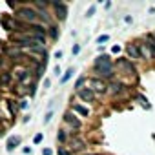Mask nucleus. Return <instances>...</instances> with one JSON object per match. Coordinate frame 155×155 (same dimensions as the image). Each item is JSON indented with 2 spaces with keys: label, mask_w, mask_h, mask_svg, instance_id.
I'll return each mask as SVG.
<instances>
[{
  "label": "nucleus",
  "mask_w": 155,
  "mask_h": 155,
  "mask_svg": "<svg viewBox=\"0 0 155 155\" xmlns=\"http://www.w3.org/2000/svg\"><path fill=\"white\" fill-rule=\"evenodd\" d=\"M79 51H81V46H79V44H75V46H73V53L77 55V53H79Z\"/></svg>",
  "instance_id": "412c9836"
},
{
  "label": "nucleus",
  "mask_w": 155,
  "mask_h": 155,
  "mask_svg": "<svg viewBox=\"0 0 155 155\" xmlns=\"http://www.w3.org/2000/svg\"><path fill=\"white\" fill-rule=\"evenodd\" d=\"M110 88H111V91H113V93H119V91H120V84H117V82H115V84H111Z\"/></svg>",
  "instance_id": "dca6fc26"
},
{
  "label": "nucleus",
  "mask_w": 155,
  "mask_h": 155,
  "mask_svg": "<svg viewBox=\"0 0 155 155\" xmlns=\"http://www.w3.org/2000/svg\"><path fill=\"white\" fill-rule=\"evenodd\" d=\"M106 40H110V35H101V37L97 38V42H99V44H102V42H106Z\"/></svg>",
  "instance_id": "2eb2a0df"
},
{
  "label": "nucleus",
  "mask_w": 155,
  "mask_h": 155,
  "mask_svg": "<svg viewBox=\"0 0 155 155\" xmlns=\"http://www.w3.org/2000/svg\"><path fill=\"white\" fill-rule=\"evenodd\" d=\"M139 101H140V104H142L144 108H150V104L146 102V99H144V97H139Z\"/></svg>",
  "instance_id": "aec40b11"
},
{
  "label": "nucleus",
  "mask_w": 155,
  "mask_h": 155,
  "mask_svg": "<svg viewBox=\"0 0 155 155\" xmlns=\"http://www.w3.org/2000/svg\"><path fill=\"white\" fill-rule=\"evenodd\" d=\"M64 120H66L71 128H75V130H79V128H81V120L77 119L73 113H66V115H64Z\"/></svg>",
  "instance_id": "423d86ee"
},
{
  "label": "nucleus",
  "mask_w": 155,
  "mask_h": 155,
  "mask_svg": "<svg viewBox=\"0 0 155 155\" xmlns=\"http://www.w3.org/2000/svg\"><path fill=\"white\" fill-rule=\"evenodd\" d=\"M73 110H75L77 113H81L82 117H88V115H90V110H88L86 106H81V104H73Z\"/></svg>",
  "instance_id": "1a4fd4ad"
},
{
  "label": "nucleus",
  "mask_w": 155,
  "mask_h": 155,
  "mask_svg": "<svg viewBox=\"0 0 155 155\" xmlns=\"http://www.w3.org/2000/svg\"><path fill=\"white\" fill-rule=\"evenodd\" d=\"M90 84H91V91H97V93H106V90H108V86L101 79H91Z\"/></svg>",
  "instance_id": "7ed1b4c3"
},
{
  "label": "nucleus",
  "mask_w": 155,
  "mask_h": 155,
  "mask_svg": "<svg viewBox=\"0 0 155 155\" xmlns=\"http://www.w3.org/2000/svg\"><path fill=\"white\" fill-rule=\"evenodd\" d=\"M49 35H51L53 38H57V37H58V31H57V28H55V26L51 28V31H49Z\"/></svg>",
  "instance_id": "f3484780"
},
{
  "label": "nucleus",
  "mask_w": 155,
  "mask_h": 155,
  "mask_svg": "<svg viewBox=\"0 0 155 155\" xmlns=\"http://www.w3.org/2000/svg\"><path fill=\"white\" fill-rule=\"evenodd\" d=\"M17 17H18V18H22V20H26V22H35V20H37V11H35V9H31V8L22 6V8H18Z\"/></svg>",
  "instance_id": "f03ea898"
},
{
  "label": "nucleus",
  "mask_w": 155,
  "mask_h": 155,
  "mask_svg": "<svg viewBox=\"0 0 155 155\" xmlns=\"http://www.w3.org/2000/svg\"><path fill=\"white\" fill-rule=\"evenodd\" d=\"M33 142H35V144L42 142V133H37V135H35V139H33Z\"/></svg>",
  "instance_id": "a211bd4d"
},
{
  "label": "nucleus",
  "mask_w": 155,
  "mask_h": 155,
  "mask_svg": "<svg viewBox=\"0 0 155 155\" xmlns=\"http://www.w3.org/2000/svg\"><path fill=\"white\" fill-rule=\"evenodd\" d=\"M126 51H128L130 58H140V49H139L135 44H128V46H126Z\"/></svg>",
  "instance_id": "0eeeda50"
},
{
  "label": "nucleus",
  "mask_w": 155,
  "mask_h": 155,
  "mask_svg": "<svg viewBox=\"0 0 155 155\" xmlns=\"http://www.w3.org/2000/svg\"><path fill=\"white\" fill-rule=\"evenodd\" d=\"M95 71L104 77V79H111L113 77V69H111V58L108 55H101L95 58Z\"/></svg>",
  "instance_id": "f257e3e1"
},
{
  "label": "nucleus",
  "mask_w": 155,
  "mask_h": 155,
  "mask_svg": "<svg viewBox=\"0 0 155 155\" xmlns=\"http://www.w3.org/2000/svg\"><path fill=\"white\" fill-rule=\"evenodd\" d=\"M9 81H11V75H9V73H4V75H2V79H0V86L9 84Z\"/></svg>",
  "instance_id": "f8f14e48"
},
{
  "label": "nucleus",
  "mask_w": 155,
  "mask_h": 155,
  "mask_svg": "<svg viewBox=\"0 0 155 155\" xmlns=\"http://www.w3.org/2000/svg\"><path fill=\"white\" fill-rule=\"evenodd\" d=\"M8 108L11 110V115L17 113V106H15V101H8Z\"/></svg>",
  "instance_id": "ddd939ff"
},
{
  "label": "nucleus",
  "mask_w": 155,
  "mask_h": 155,
  "mask_svg": "<svg viewBox=\"0 0 155 155\" xmlns=\"http://www.w3.org/2000/svg\"><path fill=\"white\" fill-rule=\"evenodd\" d=\"M73 148L75 150H82L84 148V142L82 140H73Z\"/></svg>",
  "instance_id": "4468645a"
},
{
  "label": "nucleus",
  "mask_w": 155,
  "mask_h": 155,
  "mask_svg": "<svg viewBox=\"0 0 155 155\" xmlns=\"http://www.w3.org/2000/svg\"><path fill=\"white\" fill-rule=\"evenodd\" d=\"M88 155H93V153H88Z\"/></svg>",
  "instance_id": "cd10ccee"
},
{
  "label": "nucleus",
  "mask_w": 155,
  "mask_h": 155,
  "mask_svg": "<svg viewBox=\"0 0 155 155\" xmlns=\"http://www.w3.org/2000/svg\"><path fill=\"white\" fill-rule=\"evenodd\" d=\"M53 71H55V73H53V75H60V68H58V66H57V68H55V69H53Z\"/></svg>",
  "instance_id": "a878e982"
},
{
  "label": "nucleus",
  "mask_w": 155,
  "mask_h": 155,
  "mask_svg": "<svg viewBox=\"0 0 155 155\" xmlns=\"http://www.w3.org/2000/svg\"><path fill=\"white\" fill-rule=\"evenodd\" d=\"M53 8H55V13H57L58 20H64V18L68 17V8H66V4H62V2H53Z\"/></svg>",
  "instance_id": "20e7f679"
},
{
  "label": "nucleus",
  "mask_w": 155,
  "mask_h": 155,
  "mask_svg": "<svg viewBox=\"0 0 155 155\" xmlns=\"http://www.w3.org/2000/svg\"><path fill=\"white\" fill-rule=\"evenodd\" d=\"M18 144H20V137L13 135V137H9V139H8V146H6V148H8V151H13Z\"/></svg>",
  "instance_id": "6e6552de"
},
{
  "label": "nucleus",
  "mask_w": 155,
  "mask_h": 155,
  "mask_svg": "<svg viewBox=\"0 0 155 155\" xmlns=\"http://www.w3.org/2000/svg\"><path fill=\"white\" fill-rule=\"evenodd\" d=\"M151 38H153V42H155V33H153V35H151Z\"/></svg>",
  "instance_id": "bb28decb"
},
{
  "label": "nucleus",
  "mask_w": 155,
  "mask_h": 155,
  "mask_svg": "<svg viewBox=\"0 0 155 155\" xmlns=\"http://www.w3.org/2000/svg\"><path fill=\"white\" fill-rule=\"evenodd\" d=\"M93 11H95V8H93V6H91V8H90V9H88V15H86V17H91V13H93Z\"/></svg>",
  "instance_id": "393cba45"
},
{
  "label": "nucleus",
  "mask_w": 155,
  "mask_h": 155,
  "mask_svg": "<svg viewBox=\"0 0 155 155\" xmlns=\"http://www.w3.org/2000/svg\"><path fill=\"white\" fill-rule=\"evenodd\" d=\"M77 93H79V97H81V99H84L86 102H93V101H95V93H93L90 88H81Z\"/></svg>",
  "instance_id": "39448f33"
},
{
  "label": "nucleus",
  "mask_w": 155,
  "mask_h": 155,
  "mask_svg": "<svg viewBox=\"0 0 155 155\" xmlns=\"http://www.w3.org/2000/svg\"><path fill=\"white\" fill-rule=\"evenodd\" d=\"M119 66H120V68H124V69H128L130 73H135V68H133L128 60H124V58H119Z\"/></svg>",
  "instance_id": "9d476101"
},
{
  "label": "nucleus",
  "mask_w": 155,
  "mask_h": 155,
  "mask_svg": "<svg viewBox=\"0 0 155 155\" xmlns=\"http://www.w3.org/2000/svg\"><path fill=\"white\" fill-rule=\"evenodd\" d=\"M51 153H53V151H51L49 148H44V151H42V155H51Z\"/></svg>",
  "instance_id": "4be33fe9"
},
{
  "label": "nucleus",
  "mask_w": 155,
  "mask_h": 155,
  "mask_svg": "<svg viewBox=\"0 0 155 155\" xmlns=\"http://www.w3.org/2000/svg\"><path fill=\"white\" fill-rule=\"evenodd\" d=\"M73 73H75L73 69H68V71H66V75H64L62 79H60V82H62V84H66V82H68V81L71 79V77H73Z\"/></svg>",
  "instance_id": "9b49d317"
},
{
  "label": "nucleus",
  "mask_w": 155,
  "mask_h": 155,
  "mask_svg": "<svg viewBox=\"0 0 155 155\" xmlns=\"http://www.w3.org/2000/svg\"><path fill=\"white\" fill-rule=\"evenodd\" d=\"M58 153H60V155H69V151H68V150H64V148H60V150H58Z\"/></svg>",
  "instance_id": "5701e85b"
},
{
  "label": "nucleus",
  "mask_w": 155,
  "mask_h": 155,
  "mask_svg": "<svg viewBox=\"0 0 155 155\" xmlns=\"http://www.w3.org/2000/svg\"><path fill=\"white\" fill-rule=\"evenodd\" d=\"M18 79H20V81H26V79H28V71H20V73H18Z\"/></svg>",
  "instance_id": "6ab92c4d"
},
{
  "label": "nucleus",
  "mask_w": 155,
  "mask_h": 155,
  "mask_svg": "<svg viewBox=\"0 0 155 155\" xmlns=\"http://www.w3.org/2000/svg\"><path fill=\"white\" fill-rule=\"evenodd\" d=\"M58 140H66V135H64V131H60V133H58Z\"/></svg>",
  "instance_id": "b1692460"
}]
</instances>
